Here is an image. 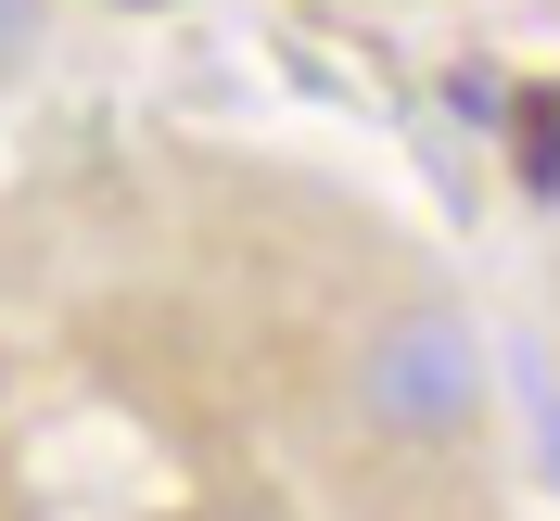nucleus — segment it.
Here are the masks:
<instances>
[{"mask_svg":"<svg viewBox=\"0 0 560 521\" xmlns=\"http://www.w3.org/2000/svg\"><path fill=\"white\" fill-rule=\"evenodd\" d=\"M26 38H38V0H0V76L26 64Z\"/></svg>","mask_w":560,"mask_h":521,"instance_id":"nucleus-2","label":"nucleus"},{"mask_svg":"<svg viewBox=\"0 0 560 521\" xmlns=\"http://www.w3.org/2000/svg\"><path fill=\"white\" fill-rule=\"evenodd\" d=\"M471 407H485V356L458 318H395L370 344V419L395 446H446V433H471Z\"/></svg>","mask_w":560,"mask_h":521,"instance_id":"nucleus-1","label":"nucleus"}]
</instances>
